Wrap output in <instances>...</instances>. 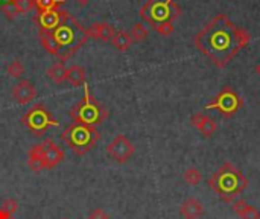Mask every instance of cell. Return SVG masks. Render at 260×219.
<instances>
[{"label":"cell","mask_w":260,"mask_h":219,"mask_svg":"<svg viewBox=\"0 0 260 219\" xmlns=\"http://www.w3.org/2000/svg\"><path fill=\"white\" fill-rule=\"evenodd\" d=\"M251 41V35L236 26L225 14L212 18L195 37L197 49L215 66L225 67Z\"/></svg>","instance_id":"cell-1"},{"label":"cell","mask_w":260,"mask_h":219,"mask_svg":"<svg viewBox=\"0 0 260 219\" xmlns=\"http://www.w3.org/2000/svg\"><path fill=\"white\" fill-rule=\"evenodd\" d=\"M53 38L61 50L59 61L66 62L72 55H75L88 40L87 29L67 11L61 9V23L52 30Z\"/></svg>","instance_id":"cell-2"},{"label":"cell","mask_w":260,"mask_h":219,"mask_svg":"<svg viewBox=\"0 0 260 219\" xmlns=\"http://www.w3.org/2000/svg\"><path fill=\"white\" fill-rule=\"evenodd\" d=\"M61 139L67 143V146L78 155H85L88 154L94 145L99 142L101 134L96 127L91 125H84L73 122L70 123L61 134Z\"/></svg>","instance_id":"cell-3"},{"label":"cell","mask_w":260,"mask_h":219,"mask_svg":"<svg viewBox=\"0 0 260 219\" xmlns=\"http://www.w3.org/2000/svg\"><path fill=\"white\" fill-rule=\"evenodd\" d=\"M69 116L73 119V122L78 123H84V125H101L107 120V117L110 116L108 110L99 104L90 93L87 84H84V98L72 107V110L69 111Z\"/></svg>","instance_id":"cell-4"},{"label":"cell","mask_w":260,"mask_h":219,"mask_svg":"<svg viewBox=\"0 0 260 219\" xmlns=\"http://www.w3.org/2000/svg\"><path fill=\"white\" fill-rule=\"evenodd\" d=\"M181 12V6L175 0H146L139 11L140 17L154 29L163 23H174Z\"/></svg>","instance_id":"cell-5"},{"label":"cell","mask_w":260,"mask_h":219,"mask_svg":"<svg viewBox=\"0 0 260 219\" xmlns=\"http://www.w3.org/2000/svg\"><path fill=\"white\" fill-rule=\"evenodd\" d=\"M210 186L218 192V194H229V200L235 197L236 194L242 192L247 186V178L235 168L230 165L222 166L212 178H210Z\"/></svg>","instance_id":"cell-6"},{"label":"cell","mask_w":260,"mask_h":219,"mask_svg":"<svg viewBox=\"0 0 260 219\" xmlns=\"http://www.w3.org/2000/svg\"><path fill=\"white\" fill-rule=\"evenodd\" d=\"M23 125H26L32 133L34 136H44V133L49 130V128H55L58 127V120L52 116V113L46 108L44 104H37L34 105L21 119Z\"/></svg>","instance_id":"cell-7"},{"label":"cell","mask_w":260,"mask_h":219,"mask_svg":"<svg viewBox=\"0 0 260 219\" xmlns=\"http://www.w3.org/2000/svg\"><path fill=\"white\" fill-rule=\"evenodd\" d=\"M242 105H244L242 98L230 85H225L219 91V95L215 98V101L207 105V108H216L221 114L229 117V116L235 114Z\"/></svg>","instance_id":"cell-8"},{"label":"cell","mask_w":260,"mask_h":219,"mask_svg":"<svg viewBox=\"0 0 260 219\" xmlns=\"http://www.w3.org/2000/svg\"><path fill=\"white\" fill-rule=\"evenodd\" d=\"M105 152L110 159H113L114 162L125 165L131 160V157L136 152V146L133 145V142L125 136V134H117L113 142L105 148Z\"/></svg>","instance_id":"cell-9"},{"label":"cell","mask_w":260,"mask_h":219,"mask_svg":"<svg viewBox=\"0 0 260 219\" xmlns=\"http://www.w3.org/2000/svg\"><path fill=\"white\" fill-rule=\"evenodd\" d=\"M37 151L43 160L44 169H53L56 168L66 157L64 151L52 140V139H46L41 143H37Z\"/></svg>","instance_id":"cell-10"},{"label":"cell","mask_w":260,"mask_h":219,"mask_svg":"<svg viewBox=\"0 0 260 219\" xmlns=\"http://www.w3.org/2000/svg\"><path fill=\"white\" fill-rule=\"evenodd\" d=\"M35 98H37V90L29 79H21L12 88V99L20 105H26V104L32 102Z\"/></svg>","instance_id":"cell-11"},{"label":"cell","mask_w":260,"mask_h":219,"mask_svg":"<svg viewBox=\"0 0 260 219\" xmlns=\"http://www.w3.org/2000/svg\"><path fill=\"white\" fill-rule=\"evenodd\" d=\"M190 123L201 133L203 137H212L216 130H218V123L215 119H212L207 114H203L201 111L195 113L190 119Z\"/></svg>","instance_id":"cell-12"},{"label":"cell","mask_w":260,"mask_h":219,"mask_svg":"<svg viewBox=\"0 0 260 219\" xmlns=\"http://www.w3.org/2000/svg\"><path fill=\"white\" fill-rule=\"evenodd\" d=\"M34 20L40 24V29L53 30L61 23V9H50V11H38Z\"/></svg>","instance_id":"cell-13"},{"label":"cell","mask_w":260,"mask_h":219,"mask_svg":"<svg viewBox=\"0 0 260 219\" xmlns=\"http://www.w3.org/2000/svg\"><path fill=\"white\" fill-rule=\"evenodd\" d=\"M87 35H88V38H94L99 41H111L113 37L116 35V29H114V26H111L110 23H105V21L93 23L87 29Z\"/></svg>","instance_id":"cell-14"},{"label":"cell","mask_w":260,"mask_h":219,"mask_svg":"<svg viewBox=\"0 0 260 219\" xmlns=\"http://www.w3.org/2000/svg\"><path fill=\"white\" fill-rule=\"evenodd\" d=\"M180 215L184 219H200L204 215V206L197 198H187L180 206Z\"/></svg>","instance_id":"cell-15"},{"label":"cell","mask_w":260,"mask_h":219,"mask_svg":"<svg viewBox=\"0 0 260 219\" xmlns=\"http://www.w3.org/2000/svg\"><path fill=\"white\" fill-rule=\"evenodd\" d=\"M233 212L241 219H260L259 210L250 206L245 200H238L233 204Z\"/></svg>","instance_id":"cell-16"},{"label":"cell","mask_w":260,"mask_h":219,"mask_svg":"<svg viewBox=\"0 0 260 219\" xmlns=\"http://www.w3.org/2000/svg\"><path fill=\"white\" fill-rule=\"evenodd\" d=\"M66 81L70 82L73 87H82L85 84V70L84 67L73 64L72 67L67 69L66 72Z\"/></svg>","instance_id":"cell-17"},{"label":"cell","mask_w":260,"mask_h":219,"mask_svg":"<svg viewBox=\"0 0 260 219\" xmlns=\"http://www.w3.org/2000/svg\"><path fill=\"white\" fill-rule=\"evenodd\" d=\"M38 35H40V41H41L43 47H44V49H46V50H47L50 55H55V56H58V58H59V53H61V50H59V47H58V44H56L55 38H53V34H52V30H44V29H40Z\"/></svg>","instance_id":"cell-18"},{"label":"cell","mask_w":260,"mask_h":219,"mask_svg":"<svg viewBox=\"0 0 260 219\" xmlns=\"http://www.w3.org/2000/svg\"><path fill=\"white\" fill-rule=\"evenodd\" d=\"M66 72H67V69L64 66V62L58 61L50 69H47V78L50 81H53L55 84H62V82H66Z\"/></svg>","instance_id":"cell-19"},{"label":"cell","mask_w":260,"mask_h":219,"mask_svg":"<svg viewBox=\"0 0 260 219\" xmlns=\"http://www.w3.org/2000/svg\"><path fill=\"white\" fill-rule=\"evenodd\" d=\"M111 43L114 44V47H116L117 50L126 52V50L131 47V44H133V38H131L129 32H126V30H119V32H116V35L113 37Z\"/></svg>","instance_id":"cell-20"},{"label":"cell","mask_w":260,"mask_h":219,"mask_svg":"<svg viewBox=\"0 0 260 219\" xmlns=\"http://www.w3.org/2000/svg\"><path fill=\"white\" fill-rule=\"evenodd\" d=\"M27 166L34 171V172H41L44 171V165H43V160L37 151V146L34 145L29 152H27Z\"/></svg>","instance_id":"cell-21"},{"label":"cell","mask_w":260,"mask_h":219,"mask_svg":"<svg viewBox=\"0 0 260 219\" xmlns=\"http://www.w3.org/2000/svg\"><path fill=\"white\" fill-rule=\"evenodd\" d=\"M129 35H131L133 41H136V43H142V41H145V40L149 37V30L146 29V26H145L143 23H136V24L133 26V29H131Z\"/></svg>","instance_id":"cell-22"},{"label":"cell","mask_w":260,"mask_h":219,"mask_svg":"<svg viewBox=\"0 0 260 219\" xmlns=\"http://www.w3.org/2000/svg\"><path fill=\"white\" fill-rule=\"evenodd\" d=\"M184 183H187L189 186H198L203 180V174L198 168H189L186 169L184 175H183Z\"/></svg>","instance_id":"cell-23"},{"label":"cell","mask_w":260,"mask_h":219,"mask_svg":"<svg viewBox=\"0 0 260 219\" xmlns=\"http://www.w3.org/2000/svg\"><path fill=\"white\" fill-rule=\"evenodd\" d=\"M2 12L6 15L8 20H15L18 17V14H20V11H18L14 0H6L5 3H2Z\"/></svg>","instance_id":"cell-24"},{"label":"cell","mask_w":260,"mask_h":219,"mask_svg":"<svg viewBox=\"0 0 260 219\" xmlns=\"http://www.w3.org/2000/svg\"><path fill=\"white\" fill-rule=\"evenodd\" d=\"M6 72H8V75L12 76V78H21L23 73H24V66L21 64V61L14 59V61L6 67Z\"/></svg>","instance_id":"cell-25"},{"label":"cell","mask_w":260,"mask_h":219,"mask_svg":"<svg viewBox=\"0 0 260 219\" xmlns=\"http://www.w3.org/2000/svg\"><path fill=\"white\" fill-rule=\"evenodd\" d=\"M5 213H8L9 216H12L14 213H17V210H18V203H17V200H12V198H8L3 204H2V207H0Z\"/></svg>","instance_id":"cell-26"},{"label":"cell","mask_w":260,"mask_h":219,"mask_svg":"<svg viewBox=\"0 0 260 219\" xmlns=\"http://www.w3.org/2000/svg\"><path fill=\"white\" fill-rule=\"evenodd\" d=\"M155 30H157V34H160L161 37H169V35L174 34L175 27H174V23H163V24L157 26Z\"/></svg>","instance_id":"cell-27"},{"label":"cell","mask_w":260,"mask_h":219,"mask_svg":"<svg viewBox=\"0 0 260 219\" xmlns=\"http://www.w3.org/2000/svg\"><path fill=\"white\" fill-rule=\"evenodd\" d=\"M88 219H111V218H110V215H108L104 209L98 207V209H93V210L88 213Z\"/></svg>","instance_id":"cell-28"},{"label":"cell","mask_w":260,"mask_h":219,"mask_svg":"<svg viewBox=\"0 0 260 219\" xmlns=\"http://www.w3.org/2000/svg\"><path fill=\"white\" fill-rule=\"evenodd\" d=\"M9 218H11V216H9L8 213H5V212L0 209V219H9Z\"/></svg>","instance_id":"cell-29"},{"label":"cell","mask_w":260,"mask_h":219,"mask_svg":"<svg viewBox=\"0 0 260 219\" xmlns=\"http://www.w3.org/2000/svg\"><path fill=\"white\" fill-rule=\"evenodd\" d=\"M76 2H78L79 5H87V3H88L90 0H76Z\"/></svg>","instance_id":"cell-30"},{"label":"cell","mask_w":260,"mask_h":219,"mask_svg":"<svg viewBox=\"0 0 260 219\" xmlns=\"http://www.w3.org/2000/svg\"><path fill=\"white\" fill-rule=\"evenodd\" d=\"M256 73H257V76L260 78V62L256 66Z\"/></svg>","instance_id":"cell-31"},{"label":"cell","mask_w":260,"mask_h":219,"mask_svg":"<svg viewBox=\"0 0 260 219\" xmlns=\"http://www.w3.org/2000/svg\"><path fill=\"white\" fill-rule=\"evenodd\" d=\"M9 219H15V218H14V216H11V218H9Z\"/></svg>","instance_id":"cell-32"},{"label":"cell","mask_w":260,"mask_h":219,"mask_svg":"<svg viewBox=\"0 0 260 219\" xmlns=\"http://www.w3.org/2000/svg\"><path fill=\"white\" fill-rule=\"evenodd\" d=\"M64 219H69V218H64Z\"/></svg>","instance_id":"cell-33"}]
</instances>
